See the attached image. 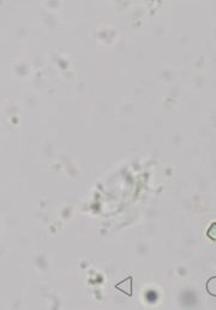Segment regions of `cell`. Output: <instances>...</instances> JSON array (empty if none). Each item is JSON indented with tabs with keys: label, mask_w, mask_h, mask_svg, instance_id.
Listing matches in <instances>:
<instances>
[{
	"label": "cell",
	"mask_w": 216,
	"mask_h": 310,
	"mask_svg": "<svg viewBox=\"0 0 216 310\" xmlns=\"http://www.w3.org/2000/svg\"><path fill=\"white\" fill-rule=\"evenodd\" d=\"M208 237L212 240H216V223H212L208 229Z\"/></svg>",
	"instance_id": "cell-2"
},
{
	"label": "cell",
	"mask_w": 216,
	"mask_h": 310,
	"mask_svg": "<svg viewBox=\"0 0 216 310\" xmlns=\"http://www.w3.org/2000/svg\"><path fill=\"white\" fill-rule=\"evenodd\" d=\"M206 291H208L209 294L216 297V276H212L206 282Z\"/></svg>",
	"instance_id": "cell-1"
}]
</instances>
